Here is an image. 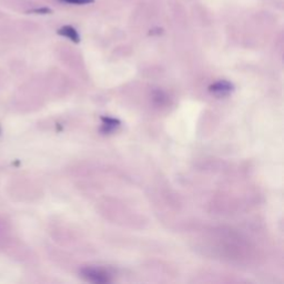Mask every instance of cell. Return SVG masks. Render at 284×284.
<instances>
[{"label": "cell", "instance_id": "4", "mask_svg": "<svg viewBox=\"0 0 284 284\" xmlns=\"http://www.w3.org/2000/svg\"><path fill=\"white\" fill-rule=\"evenodd\" d=\"M67 3H72V5H87V3L94 2V0H60Z\"/></svg>", "mask_w": 284, "mask_h": 284}, {"label": "cell", "instance_id": "3", "mask_svg": "<svg viewBox=\"0 0 284 284\" xmlns=\"http://www.w3.org/2000/svg\"><path fill=\"white\" fill-rule=\"evenodd\" d=\"M232 86L230 85L229 82H218L215 83V85H213L212 87H210V90L211 91H214V93H219V94H227L229 93L230 90H231Z\"/></svg>", "mask_w": 284, "mask_h": 284}, {"label": "cell", "instance_id": "1", "mask_svg": "<svg viewBox=\"0 0 284 284\" xmlns=\"http://www.w3.org/2000/svg\"><path fill=\"white\" fill-rule=\"evenodd\" d=\"M82 277L87 279L88 281L95 282V283H106L109 281V279H108V274L103 273L102 271H99L95 269L82 270Z\"/></svg>", "mask_w": 284, "mask_h": 284}, {"label": "cell", "instance_id": "5", "mask_svg": "<svg viewBox=\"0 0 284 284\" xmlns=\"http://www.w3.org/2000/svg\"><path fill=\"white\" fill-rule=\"evenodd\" d=\"M29 12H32V14H40V15H45V14H50L51 10L49 8H40V9H32Z\"/></svg>", "mask_w": 284, "mask_h": 284}, {"label": "cell", "instance_id": "2", "mask_svg": "<svg viewBox=\"0 0 284 284\" xmlns=\"http://www.w3.org/2000/svg\"><path fill=\"white\" fill-rule=\"evenodd\" d=\"M58 33H59L60 36L67 37V38L72 40L73 43H79V40H80L77 30L71 26H64L62 28H60L59 30H58Z\"/></svg>", "mask_w": 284, "mask_h": 284}]
</instances>
